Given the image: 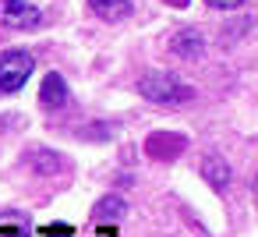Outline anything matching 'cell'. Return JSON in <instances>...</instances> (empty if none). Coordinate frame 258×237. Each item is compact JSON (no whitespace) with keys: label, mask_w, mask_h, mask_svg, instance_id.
<instances>
[{"label":"cell","mask_w":258,"mask_h":237,"mask_svg":"<svg viewBox=\"0 0 258 237\" xmlns=\"http://www.w3.org/2000/svg\"><path fill=\"white\" fill-rule=\"evenodd\" d=\"M173 4H184V0H173Z\"/></svg>","instance_id":"cell-12"},{"label":"cell","mask_w":258,"mask_h":237,"mask_svg":"<svg viewBox=\"0 0 258 237\" xmlns=\"http://www.w3.org/2000/svg\"><path fill=\"white\" fill-rule=\"evenodd\" d=\"M209 8H216V11H233V8H240L244 0H205Z\"/></svg>","instance_id":"cell-10"},{"label":"cell","mask_w":258,"mask_h":237,"mask_svg":"<svg viewBox=\"0 0 258 237\" xmlns=\"http://www.w3.org/2000/svg\"><path fill=\"white\" fill-rule=\"evenodd\" d=\"M99 212H103V216H110V212L120 216V212H124V202H120V198H103V202H99Z\"/></svg>","instance_id":"cell-8"},{"label":"cell","mask_w":258,"mask_h":237,"mask_svg":"<svg viewBox=\"0 0 258 237\" xmlns=\"http://www.w3.org/2000/svg\"><path fill=\"white\" fill-rule=\"evenodd\" d=\"M43 233H46V237H71V233H75V230H71V226H68V223H53V226H46V230H43Z\"/></svg>","instance_id":"cell-9"},{"label":"cell","mask_w":258,"mask_h":237,"mask_svg":"<svg viewBox=\"0 0 258 237\" xmlns=\"http://www.w3.org/2000/svg\"><path fill=\"white\" fill-rule=\"evenodd\" d=\"M138 92L149 103H159V106H180V103L195 99V89L187 82H180L177 75H145L138 82Z\"/></svg>","instance_id":"cell-1"},{"label":"cell","mask_w":258,"mask_h":237,"mask_svg":"<svg viewBox=\"0 0 258 237\" xmlns=\"http://www.w3.org/2000/svg\"><path fill=\"white\" fill-rule=\"evenodd\" d=\"M0 22L8 29H36L43 22V15L29 0H0Z\"/></svg>","instance_id":"cell-3"},{"label":"cell","mask_w":258,"mask_h":237,"mask_svg":"<svg viewBox=\"0 0 258 237\" xmlns=\"http://www.w3.org/2000/svg\"><path fill=\"white\" fill-rule=\"evenodd\" d=\"M89 8L103 22H120L131 15V0H89Z\"/></svg>","instance_id":"cell-6"},{"label":"cell","mask_w":258,"mask_h":237,"mask_svg":"<svg viewBox=\"0 0 258 237\" xmlns=\"http://www.w3.org/2000/svg\"><path fill=\"white\" fill-rule=\"evenodd\" d=\"M32 68H36V61H32V53H25V50L0 53V92H18V89L29 82Z\"/></svg>","instance_id":"cell-2"},{"label":"cell","mask_w":258,"mask_h":237,"mask_svg":"<svg viewBox=\"0 0 258 237\" xmlns=\"http://www.w3.org/2000/svg\"><path fill=\"white\" fill-rule=\"evenodd\" d=\"M68 103V82L60 75H46L43 78V106L46 110H60Z\"/></svg>","instance_id":"cell-5"},{"label":"cell","mask_w":258,"mask_h":237,"mask_svg":"<svg viewBox=\"0 0 258 237\" xmlns=\"http://www.w3.org/2000/svg\"><path fill=\"white\" fill-rule=\"evenodd\" d=\"M170 50H173L177 57L191 61V57H198V53L205 50V39H202V32H195V29H184V32H177V36L170 39Z\"/></svg>","instance_id":"cell-4"},{"label":"cell","mask_w":258,"mask_h":237,"mask_svg":"<svg viewBox=\"0 0 258 237\" xmlns=\"http://www.w3.org/2000/svg\"><path fill=\"white\" fill-rule=\"evenodd\" d=\"M202 177H205L212 188L223 191V188L230 184V166H226V159H223V156H205V159H202Z\"/></svg>","instance_id":"cell-7"},{"label":"cell","mask_w":258,"mask_h":237,"mask_svg":"<svg viewBox=\"0 0 258 237\" xmlns=\"http://www.w3.org/2000/svg\"><path fill=\"white\" fill-rule=\"evenodd\" d=\"M254 198H258V177H254Z\"/></svg>","instance_id":"cell-11"}]
</instances>
